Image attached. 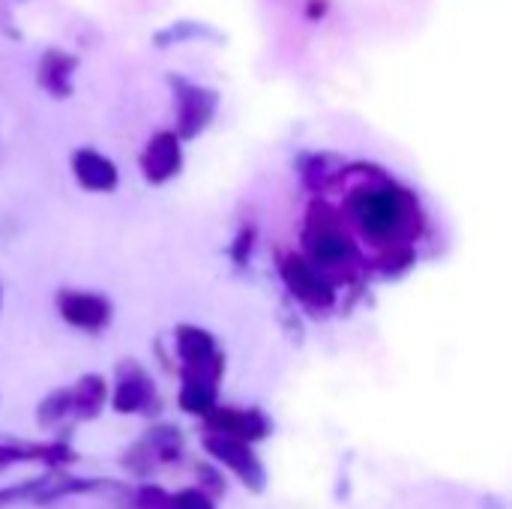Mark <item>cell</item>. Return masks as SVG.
Listing matches in <instances>:
<instances>
[{"instance_id": "obj_1", "label": "cell", "mask_w": 512, "mask_h": 509, "mask_svg": "<svg viewBox=\"0 0 512 509\" xmlns=\"http://www.w3.org/2000/svg\"><path fill=\"white\" fill-rule=\"evenodd\" d=\"M339 195V204H318L309 216L306 243L321 267L351 264L360 246L369 261H387L414 243L417 204L399 186L363 174Z\"/></svg>"}]
</instances>
